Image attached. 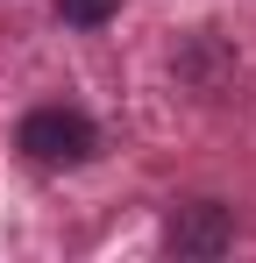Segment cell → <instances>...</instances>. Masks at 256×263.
<instances>
[{
	"mask_svg": "<svg viewBox=\"0 0 256 263\" xmlns=\"http://www.w3.org/2000/svg\"><path fill=\"white\" fill-rule=\"evenodd\" d=\"M14 142H22L29 164H50V171H57V164H85V157L100 149V128L85 121L79 107H36Z\"/></svg>",
	"mask_w": 256,
	"mask_h": 263,
	"instance_id": "obj_1",
	"label": "cell"
},
{
	"mask_svg": "<svg viewBox=\"0 0 256 263\" xmlns=\"http://www.w3.org/2000/svg\"><path fill=\"white\" fill-rule=\"evenodd\" d=\"M228 235H235V228H228L221 206H185V214L171 220V249H178V256H221Z\"/></svg>",
	"mask_w": 256,
	"mask_h": 263,
	"instance_id": "obj_2",
	"label": "cell"
},
{
	"mask_svg": "<svg viewBox=\"0 0 256 263\" xmlns=\"http://www.w3.org/2000/svg\"><path fill=\"white\" fill-rule=\"evenodd\" d=\"M114 7H121V0H57V14H64L71 29H100Z\"/></svg>",
	"mask_w": 256,
	"mask_h": 263,
	"instance_id": "obj_3",
	"label": "cell"
}]
</instances>
